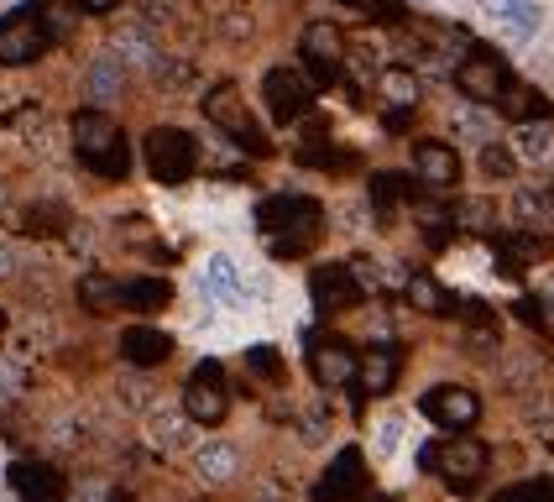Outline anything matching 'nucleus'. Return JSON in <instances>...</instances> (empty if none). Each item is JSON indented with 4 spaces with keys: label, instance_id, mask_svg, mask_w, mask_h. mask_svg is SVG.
Here are the masks:
<instances>
[{
    "label": "nucleus",
    "instance_id": "obj_27",
    "mask_svg": "<svg viewBox=\"0 0 554 502\" xmlns=\"http://www.w3.org/2000/svg\"><path fill=\"white\" fill-rule=\"evenodd\" d=\"M408 304H419V309H429V314H445V309H455L440 288H434V278H408Z\"/></svg>",
    "mask_w": 554,
    "mask_h": 502
},
{
    "label": "nucleus",
    "instance_id": "obj_26",
    "mask_svg": "<svg viewBox=\"0 0 554 502\" xmlns=\"http://www.w3.org/2000/svg\"><path fill=\"white\" fill-rule=\"evenodd\" d=\"M518 152L528 157V163H544V157L554 152V131H549L544 121H528V126L518 131Z\"/></svg>",
    "mask_w": 554,
    "mask_h": 502
},
{
    "label": "nucleus",
    "instance_id": "obj_19",
    "mask_svg": "<svg viewBox=\"0 0 554 502\" xmlns=\"http://www.w3.org/2000/svg\"><path fill=\"white\" fill-rule=\"evenodd\" d=\"M11 487L27 497V502H58V476H53L48 466L16 461V466H11Z\"/></svg>",
    "mask_w": 554,
    "mask_h": 502
},
{
    "label": "nucleus",
    "instance_id": "obj_37",
    "mask_svg": "<svg viewBox=\"0 0 554 502\" xmlns=\"http://www.w3.org/2000/svg\"><path fill=\"white\" fill-rule=\"evenodd\" d=\"M74 6H79V11H89V16H105V11L121 6V0H74Z\"/></svg>",
    "mask_w": 554,
    "mask_h": 502
},
{
    "label": "nucleus",
    "instance_id": "obj_36",
    "mask_svg": "<svg viewBox=\"0 0 554 502\" xmlns=\"http://www.w3.org/2000/svg\"><path fill=\"white\" fill-rule=\"evenodd\" d=\"M356 11H372V16H398V0H345Z\"/></svg>",
    "mask_w": 554,
    "mask_h": 502
},
{
    "label": "nucleus",
    "instance_id": "obj_2",
    "mask_svg": "<svg viewBox=\"0 0 554 502\" xmlns=\"http://www.w3.org/2000/svg\"><path fill=\"white\" fill-rule=\"evenodd\" d=\"M262 225H267V241H272L277 257H298V251H309L319 241L325 210H319V199H309V194H283L262 210Z\"/></svg>",
    "mask_w": 554,
    "mask_h": 502
},
{
    "label": "nucleus",
    "instance_id": "obj_12",
    "mask_svg": "<svg viewBox=\"0 0 554 502\" xmlns=\"http://www.w3.org/2000/svg\"><path fill=\"white\" fill-rule=\"evenodd\" d=\"M361 492H366V461H361V450H340L335 461H330V471L319 476V487H314L319 502H351Z\"/></svg>",
    "mask_w": 554,
    "mask_h": 502
},
{
    "label": "nucleus",
    "instance_id": "obj_32",
    "mask_svg": "<svg viewBox=\"0 0 554 502\" xmlns=\"http://www.w3.org/2000/svg\"><path fill=\"white\" fill-rule=\"evenodd\" d=\"M403 194H408V178H398V173H377L372 178V199L377 204H398Z\"/></svg>",
    "mask_w": 554,
    "mask_h": 502
},
{
    "label": "nucleus",
    "instance_id": "obj_20",
    "mask_svg": "<svg viewBox=\"0 0 554 502\" xmlns=\"http://www.w3.org/2000/svg\"><path fill=\"white\" fill-rule=\"evenodd\" d=\"M194 471L204 476V482H230V476H236V445H225V440L199 445L194 450Z\"/></svg>",
    "mask_w": 554,
    "mask_h": 502
},
{
    "label": "nucleus",
    "instance_id": "obj_41",
    "mask_svg": "<svg viewBox=\"0 0 554 502\" xmlns=\"http://www.w3.org/2000/svg\"><path fill=\"white\" fill-rule=\"evenodd\" d=\"M419 6H429V0H419Z\"/></svg>",
    "mask_w": 554,
    "mask_h": 502
},
{
    "label": "nucleus",
    "instance_id": "obj_28",
    "mask_svg": "<svg viewBox=\"0 0 554 502\" xmlns=\"http://www.w3.org/2000/svg\"><path fill=\"white\" fill-rule=\"evenodd\" d=\"M382 89H387V95L398 100L403 110H413V105H419V79H413L408 68H387V74H382Z\"/></svg>",
    "mask_w": 554,
    "mask_h": 502
},
{
    "label": "nucleus",
    "instance_id": "obj_35",
    "mask_svg": "<svg viewBox=\"0 0 554 502\" xmlns=\"http://www.w3.org/2000/svg\"><path fill=\"white\" fill-rule=\"evenodd\" d=\"M246 361H251V367H257V377H277V372H283V367H277V361H283V356H277L272 346H257V351H246Z\"/></svg>",
    "mask_w": 554,
    "mask_h": 502
},
{
    "label": "nucleus",
    "instance_id": "obj_31",
    "mask_svg": "<svg viewBox=\"0 0 554 502\" xmlns=\"http://www.w3.org/2000/svg\"><path fill=\"white\" fill-rule=\"evenodd\" d=\"M497 502H554V482H518L497 492Z\"/></svg>",
    "mask_w": 554,
    "mask_h": 502
},
{
    "label": "nucleus",
    "instance_id": "obj_25",
    "mask_svg": "<svg viewBox=\"0 0 554 502\" xmlns=\"http://www.w3.org/2000/svg\"><path fill=\"white\" fill-rule=\"evenodd\" d=\"M121 89H126V68L121 63L100 58L95 68H89V95H95V100H115Z\"/></svg>",
    "mask_w": 554,
    "mask_h": 502
},
{
    "label": "nucleus",
    "instance_id": "obj_23",
    "mask_svg": "<svg viewBox=\"0 0 554 502\" xmlns=\"http://www.w3.org/2000/svg\"><path fill=\"white\" fill-rule=\"evenodd\" d=\"M539 21H544V6H539V0H523V6H513V11L497 21V27L513 37V42H528V37L539 32Z\"/></svg>",
    "mask_w": 554,
    "mask_h": 502
},
{
    "label": "nucleus",
    "instance_id": "obj_40",
    "mask_svg": "<svg viewBox=\"0 0 554 502\" xmlns=\"http://www.w3.org/2000/svg\"><path fill=\"white\" fill-rule=\"evenodd\" d=\"M0 325H6V314H0Z\"/></svg>",
    "mask_w": 554,
    "mask_h": 502
},
{
    "label": "nucleus",
    "instance_id": "obj_39",
    "mask_svg": "<svg viewBox=\"0 0 554 502\" xmlns=\"http://www.w3.org/2000/svg\"><path fill=\"white\" fill-rule=\"evenodd\" d=\"M544 215H554V189L544 194Z\"/></svg>",
    "mask_w": 554,
    "mask_h": 502
},
{
    "label": "nucleus",
    "instance_id": "obj_11",
    "mask_svg": "<svg viewBox=\"0 0 554 502\" xmlns=\"http://www.w3.org/2000/svg\"><path fill=\"white\" fill-rule=\"evenodd\" d=\"M309 367H314V382H319V387H345V382L356 377L361 356L351 351V340L330 335V340H314V351H309Z\"/></svg>",
    "mask_w": 554,
    "mask_h": 502
},
{
    "label": "nucleus",
    "instance_id": "obj_14",
    "mask_svg": "<svg viewBox=\"0 0 554 502\" xmlns=\"http://www.w3.org/2000/svg\"><path fill=\"white\" fill-rule=\"evenodd\" d=\"M304 63H309V74L319 84H330L340 74V32L325 27V21H314V27L304 32Z\"/></svg>",
    "mask_w": 554,
    "mask_h": 502
},
{
    "label": "nucleus",
    "instance_id": "obj_24",
    "mask_svg": "<svg viewBox=\"0 0 554 502\" xmlns=\"http://www.w3.org/2000/svg\"><path fill=\"white\" fill-rule=\"evenodd\" d=\"M466 319H471V325H466V340H471V346L476 351H492L497 346V314L487 309V304H466Z\"/></svg>",
    "mask_w": 554,
    "mask_h": 502
},
{
    "label": "nucleus",
    "instance_id": "obj_21",
    "mask_svg": "<svg viewBox=\"0 0 554 502\" xmlns=\"http://www.w3.org/2000/svg\"><path fill=\"white\" fill-rule=\"evenodd\" d=\"M497 110H502V116H513V121H523V126L549 116V105L539 100V89H523V84H507L497 95Z\"/></svg>",
    "mask_w": 554,
    "mask_h": 502
},
{
    "label": "nucleus",
    "instance_id": "obj_30",
    "mask_svg": "<svg viewBox=\"0 0 554 502\" xmlns=\"http://www.w3.org/2000/svg\"><path fill=\"white\" fill-rule=\"evenodd\" d=\"M481 173H487V178H513L518 173V157L507 152V147H497V142H487V147H481Z\"/></svg>",
    "mask_w": 554,
    "mask_h": 502
},
{
    "label": "nucleus",
    "instance_id": "obj_6",
    "mask_svg": "<svg viewBox=\"0 0 554 502\" xmlns=\"http://www.w3.org/2000/svg\"><path fill=\"white\" fill-rule=\"evenodd\" d=\"M204 116H210L230 142L236 147H251V152H267V136L257 131V121L241 110V95H236V84H220V89H210L204 95Z\"/></svg>",
    "mask_w": 554,
    "mask_h": 502
},
{
    "label": "nucleus",
    "instance_id": "obj_10",
    "mask_svg": "<svg viewBox=\"0 0 554 502\" xmlns=\"http://www.w3.org/2000/svg\"><path fill=\"white\" fill-rule=\"evenodd\" d=\"M173 356V335L163 325H126L121 330V361L136 372H152Z\"/></svg>",
    "mask_w": 554,
    "mask_h": 502
},
{
    "label": "nucleus",
    "instance_id": "obj_18",
    "mask_svg": "<svg viewBox=\"0 0 554 502\" xmlns=\"http://www.w3.org/2000/svg\"><path fill=\"white\" fill-rule=\"evenodd\" d=\"M361 293H366V288L351 283V267H340V262H330V267H319V272H314V299H319V304H330V309L356 304Z\"/></svg>",
    "mask_w": 554,
    "mask_h": 502
},
{
    "label": "nucleus",
    "instance_id": "obj_9",
    "mask_svg": "<svg viewBox=\"0 0 554 502\" xmlns=\"http://www.w3.org/2000/svg\"><path fill=\"white\" fill-rule=\"evenodd\" d=\"M455 89H460L466 100L497 105V95L507 89V68H502V58H492V53H471L466 63L455 68Z\"/></svg>",
    "mask_w": 554,
    "mask_h": 502
},
{
    "label": "nucleus",
    "instance_id": "obj_17",
    "mask_svg": "<svg viewBox=\"0 0 554 502\" xmlns=\"http://www.w3.org/2000/svg\"><path fill=\"white\" fill-rule=\"evenodd\" d=\"M413 168H419V178H429V184L445 189V184L460 178V157L445 142H419V147H413Z\"/></svg>",
    "mask_w": 554,
    "mask_h": 502
},
{
    "label": "nucleus",
    "instance_id": "obj_5",
    "mask_svg": "<svg viewBox=\"0 0 554 502\" xmlns=\"http://www.w3.org/2000/svg\"><path fill=\"white\" fill-rule=\"evenodd\" d=\"M419 414L434 429H445V435H466V429L481 419V398L471 393V387H429Z\"/></svg>",
    "mask_w": 554,
    "mask_h": 502
},
{
    "label": "nucleus",
    "instance_id": "obj_13",
    "mask_svg": "<svg viewBox=\"0 0 554 502\" xmlns=\"http://www.w3.org/2000/svg\"><path fill=\"white\" fill-rule=\"evenodd\" d=\"M42 48H48V32H42L37 16H6L0 21V63H32Z\"/></svg>",
    "mask_w": 554,
    "mask_h": 502
},
{
    "label": "nucleus",
    "instance_id": "obj_22",
    "mask_svg": "<svg viewBox=\"0 0 554 502\" xmlns=\"http://www.w3.org/2000/svg\"><path fill=\"white\" fill-rule=\"evenodd\" d=\"M392 382H398V356L392 351H372L361 361V393H392Z\"/></svg>",
    "mask_w": 554,
    "mask_h": 502
},
{
    "label": "nucleus",
    "instance_id": "obj_16",
    "mask_svg": "<svg viewBox=\"0 0 554 502\" xmlns=\"http://www.w3.org/2000/svg\"><path fill=\"white\" fill-rule=\"evenodd\" d=\"M204 293H210V299H220V304H230V309H241L246 304V283H241V272H236V262L230 257H215L204 262Z\"/></svg>",
    "mask_w": 554,
    "mask_h": 502
},
{
    "label": "nucleus",
    "instance_id": "obj_33",
    "mask_svg": "<svg viewBox=\"0 0 554 502\" xmlns=\"http://www.w3.org/2000/svg\"><path fill=\"white\" fill-rule=\"evenodd\" d=\"M513 215H518V225H534V220H544V194H513Z\"/></svg>",
    "mask_w": 554,
    "mask_h": 502
},
{
    "label": "nucleus",
    "instance_id": "obj_38",
    "mask_svg": "<svg viewBox=\"0 0 554 502\" xmlns=\"http://www.w3.org/2000/svg\"><path fill=\"white\" fill-rule=\"evenodd\" d=\"M513 6H523V0H481V11H487V16H507V11H513Z\"/></svg>",
    "mask_w": 554,
    "mask_h": 502
},
{
    "label": "nucleus",
    "instance_id": "obj_29",
    "mask_svg": "<svg viewBox=\"0 0 554 502\" xmlns=\"http://www.w3.org/2000/svg\"><path fill=\"white\" fill-rule=\"evenodd\" d=\"M115 288H121V283L100 278V272H95V278L79 283V304H84V309H115Z\"/></svg>",
    "mask_w": 554,
    "mask_h": 502
},
{
    "label": "nucleus",
    "instance_id": "obj_4",
    "mask_svg": "<svg viewBox=\"0 0 554 502\" xmlns=\"http://www.w3.org/2000/svg\"><path fill=\"white\" fill-rule=\"evenodd\" d=\"M230 414V393L220 377V361H199V372L183 382V419L194 424H220Z\"/></svg>",
    "mask_w": 554,
    "mask_h": 502
},
{
    "label": "nucleus",
    "instance_id": "obj_3",
    "mask_svg": "<svg viewBox=\"0 0 554 502\" xmlns=\"http://www.w3.org/2000/svg\"><path fill=\"white\" fill-rule=\"evenodd\" d=\"M142 157H147V173L157 178V184H183V178L194 173V136L189 131H178V126H157L147 131V142H142Z\"/></svg>",
    "mask_w": 554,
    "mask_h": 502
},
{
    "label": "nucleus",
    "instance_id": "obj_34",
    "mask_svg": "<svg viewBox=\"0 0 554 502\" xmlns=\"http://www.w3.org/2000/svg\"><path fill=\"white\" fill-rule=\"evenodd\" d=\"M152 440L157 445H178L183 440V419L178 414H152Z\"/></svg>",
    "mask_w": 554,
    "mask_h": 502
},
{
    "label": "nucleus",
    "instance_id": "obj_15",
    "mask_svg": "<svg viewBox=\"0 0 554 502\" xmlns=\"http://www.w3.org/2000/svg\"><path fill=\"white\" fill-rule=\"evenodd\" d=\"M168 299H173L168 278H131L115 288V309H131V314H157V309H168Z\"/></svg>",
    "mask_w": 554,
    "mask_h": 502
},
{
    "label": "nucleus",
    "instance_id": "obj_1",
    "mask_svg": "<svg viewBox=\"0 0 554 502\" xmlns=\"http://www.w3.org/2000/svg\"><path fill=\"white\" fill-rule=\"evenodd\" d=\"M74 152L89 173L100 178H126L131 173V147H126V131L115 126L105 110H79L74 116Z\"/></svg>",
    "mask_w": 554,
    "mask_h": 502
},
{
    "label": "nucleus",
    "instance_id": "obj_7",
    "mask_svg": "<svg viewBox=\"0 0 554 502\" xmlns=\"http://www.w3.org/2000/svg\"><path fill=\"white\" fill-rule=\"evenodd\" d=\"M424 466L440 471L450 487H471L487 471V445L476 440H450V445H424Z\"/></svg>",
    "mask_w": 554,
    "mask_h": 502
},
{
    "label": "nucleus",
    "instance_id": "obj_8",
    "mask_svg": "<svg viewBox=\"0 0 554 502\" xmlns=\"http://www.w3.org/2000/svg\"><path fill=\"white\" fill-rule=\"evenodd\" d=\"M262 95H267V110H272V121H298V116H309V105H314V89L304 74H293V68H267V79H262Z\"/></svg>",
    "mask_w": 554,
    "mask_h": 502
}]
</instances>
